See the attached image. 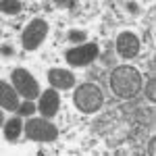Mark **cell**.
<instances>
[{"label": "cell", "instance_id": "1", "mask_svg": "<svg viewBox=\"0 0 156 156\" xmlns=\"http://www.w3.org/2000/svg\"><path fill=\"white\" fill-rule=\"evenodd\" d=\"M142 87H144V77L131 65H121L110 75V90L115 92V96L123 100L135 98L142 92Z\"/></svg>", "mask_w": 156, "mask_h": 156}, {"label": "cell", "instance_id": "2", "mask_svg": "<svg viewBox=\"0 0 156 156\" xmlns=\"http://www.w3.org/2000/svg\"><path fill=\"white\" fill-rule=\"evenodd\" d=\"M73 102L79 108V112L92 115V112H98L102 108L104 94H102V90L96 83H81L75 90V94H73Z\"/></svg>", "mask_w": 156, "mask_h": 156}, {"label": "cell", "instance_id": "3", "mask_svg": "<svg viewBox=\"0 0 156 156\" xmlns=\"http://www.w3.org/2000/svg\"><path fill=\"white\" fill-rule=\"evenodd\" d=\"M11 79H12V85H15V90L19 92L21 98H25V100H36V98L42 96L36 77L27 71V69H15Z\"/></svg>", "mask_w": 156, "mask_h": 156}, {"label": "cell", "instance_id": "4", "mask_svg": "<svg viewBox=\"0 0 156 156\" xmlns=\"http://www.w3.org/2000/svg\"><path fill=\"white\" fill-rule=\"evenodd\" d=\"M25 135L34 142H54L58 137V129L46 117L44 119H29L25 123Z\"/></svg>", "mask_w": 156, "mask_h": 156}, {"label": "cell", "instance_id": "5", "mask_svg": "<svg viewBox=\"0 0 156 156\" xmlns=\"http://www.w3.org/2000/svg\"><path fill=\"white\" fill-rule=\"evenodd\" d=\"M48 36V23L44 21V19H31L29 25L23 29V34H21V44H23L25 50H36L42 46V42L46 40Z\"/></svg>", "mask_w": 156, "mask_h": 156}, {"label": "cell", "instance_id": "6", "mask_svg": "<svg viewBox=\"0 0 156 156\" xmlns=\"http://www.w3.org/2000/svg\"><path fill=\"white\" fill-rule=\"evenodd\" d=\"M98 46L96 44H81V46H73L65 52V58L71 67H87L90 62H94V58L98 56Z\"/></svg>", "mask_w": 156, "mask_h": 156}, {"label": "cell", "instance_id": "7", "mask_svg": "<svg viewBox=\"0 0 156 156\" xmlns=\"http://www.w3.org/2000/svg\"><path fill=\"white\" fill-rule=\"evenodd\" d=\"M117 52H119L121 58L129 60V58H135L137 54H140V40L135 34L131 31H121L119 36H117Z\"/></svg>", "mask_w": 156, "mask_h": 156}, {"label": "cell", "instance_id": "8", "mask_svg": "<svg viewBox=\"0 0 156 156\" xmlns=\"http://www.w3.org/2000/svg\"><path fill=\"white\" fill-rule=\"evenodd\" d=\"M58 106H60V96H58L56 90H46V92L40 96L37 108H40V112H42L46 119L54 117V115L58 112Z\"/></svg>", "mask_w": 156, "mask_h": 156}, {"label": "cell", "instance_id": "9", "mask_svg": "<svg viewBox=\"0 0 156 156\" xmlns=\"http://www.w3.org/2000/svg\"><path fill=\"white\" fill-rule=\"evenodd\" d=\"M0 104L4 110H19L21 102H19V92L15 90V85L0 81Z\"/></svg>", "mask_w": 156, "mask_h": 156}, {"label": "cell", "instance_id": "10", "mask_svg": "<svg viewBox=\"0 0 156 156\" xmlns=\"http://www.w3.org/2000/svg\"><path fill=\"white\" fill-rule=\"evenodd\" d=\"M48 81L52 87L58 90H71L75 85V75L67 69H50L48 71Z\"/></svg>", "mask_w": 156, "mask_h": 156}, {"label": "cell", "instance_id": "11", "mask_svg": "<svg viewBox=\"0 0 156 156\" xmlns=\"http://www.w3.org/2000/svg\"><path fill=\"white\" fill-rule=\"evenodd\" d=\"M21 129H25V127H23V123H21V119H19V117L9 119L6 123H4V137H6L9 142H15V140L19 137Z\"/></svg>", "mask_w": 156, "mask_h": 156}, {"label": "cell", "instance_id": "12", "mask_svg": "<svg viewBox=\"0 0 156 156\" xmlns=\"http://www.w3.org/2000/svg\"><path fill=\"white\" fill-rule=\"evenodd\" d=\"M0 9H2V12H4V15H19V12H21V9H23V4H21L19 0H4Z\"/></svg>", "mask_w": 156, "mask_h": 156}, {"label": "cell", "instance_id": "13", "mask_svg": "<svg viewBox=\"0 0 156 156\" xmlns=\"http://www.w3.org/2000/svg\"><path fill=\"white\" fill-rule=\"evenodd\" d=\"M21 117H31L34 112H36V106H34V100H25L23 104L19 106V110H17Z\"/></svg>", "mask_w": 156, "mask_h": 156}, {"label": "cell", "instance_id": "14", "mask_svg": "<svg viewBox=\"0 0 156 156\" xmlns=\"http://www.w3.org/2000/svg\"><path fill=\"white\" fill-rule=\"evenodd\" d=\"M146 96H148L150 102L156 100V79H150V81H148V85H146Z\"/></svg>", "mask_w": 156, "mask_h": 156}, {"label": "cell", "instance_id": "15", "mask_svg": "<svg viewBox=\"0 0 156 156\" xmlns=\"http://www.w3.org/2000/svg\"><path fill=\"white\" fill-rule=\"evenodd\" d=\"M69 40H71V42H83V40H85V31L71 29V31H69Z\"/></svg>", "mask_w": 156, "mask_h": 156}, {"label": "cell", "instance_id": "16", "mask_svg": "<svg viewBox=\"0 0 156 156\" xmlns=\"http://www.w3.org/2000/svg\"><path fill=\"white\" fill-rule=\"evenodd\" d=\"M2 54H4V56H11V54H12V48L4 44V46H2Z\"/></svg>", "mask_w": 156, "mask_h": 156}, {"label": "cell", "instance_id": "17", "mask_svg": "<svg viewBox=\"0 0 156 156\" xmlns=\"http://www.w3.org/2000/svg\"><path fill=\"white\" fill-rule=\"evenodd\" d=\"M154 144H156V140L152 137V140H150V148H148V154H154Z\"/></svg>", "mask_w": 156, "mask_h": 156}, {"label": "cell", "instance_id": "18", "mask_svg": "<svg viewBox=\"0 0 156 156\" xmlns=\"http://www.w3.org/2000/svg\"><path fill=\"white\" fill-rule=\"evenodd\" d=\"M127 9L133 11V12H137V4H135V2H129V4H127Z\"/></svg>", "mask_w": 156, "mask_h": 156}]
</instances>
